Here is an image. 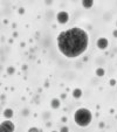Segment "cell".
<instances>
[{"label":"cell","instance_id":"obj_1","mask_svg":"<svg viewBox=\"0 0 117 132\" xmlns=\"http://www.w3.org/2000/svg\"><path fill=\"white\" fill-rule=\"evenodd\" d=\"M59 52L67 59H76L87 50L89 34L81 27H72L63 30L56 37Z\"/></svg>","mask_w":117,"mask_h":132},{"label":"cell","instance_id":"obj_2","mask_svg":"<svg viewBox=\"0 0 117 132\" xmlns=\"http://www.w3.org/2000/svg\"><path fill=\"white\" fill-rule=\"evenodd\" d=\"M74 122L77 126L87 127L92 122V113L87 108H80L74 113Z\"/></svg>","mask_w":117,"mask_h":132},{"label":"cell","instance_id":"obj_3","mask_svg":"<svg viewBox=\"0 0 117 132\" xmlns=\"http://www.w3.org/2000/svg\"><path fill=\"white\" fill-rule=\"evenodd\" d=\"M15 131V124L12 120L7 119L0 123V132H14Z\"/></svg>","mask_w":117,"mask_h":132},{"label":"cell","instance_id":"obj_4","mask_svg":"<svg viewBox=\"0 0 117 132\" xmlns=\"http://www.w3.org/2000/svg\"><path fill=\"white\" fill-rule=\"evenodd\" d=\"M56 19H57V22L59 23L65 25V23H67V21L69 20V14H68V12H66V11H61V12L57 13Z\"/></svg>","mask_w":117,"mask_h":132},{"label":"cell","instance_id":"obj_5","mask_svg":"<svg viewBox=\"0 0 117 132\" xmlns=\"http://www.w3.org/2000/svg\"><path fill=\"white\" fill-rule=\"evenodd\" d=\"M109 46V42H108V40L105 39V37H101V39H98L97 40V47L100 48V49H105V48Z\"/></svg>","mask_w":117,"mask_h":132},{"label":"cell","instance_id":"obj_6","mask_svg":"<svg viewBox=\"0 0 117 132\" xmlns=\"http://www.w3.org/2000/svg\"><path fill=\"white\" fill-rule=\"evenodd\" d=\"M73 95H74L75 98H80L81 96H82V91H81L80 89H75L74 92H73Z\"/></svg>","mask_w":117,"mask_h":132},{"label":"cell","instance_id":"obj_7","mask_svg":"<svg viewBox=\"0 0 117 132\" xmlns=\"http://www.w3.org/2000/svg\"><path fill=\"white\" fill-rule=\"evenodd\" d=\"M82 5H83V7L89 8V7H91V6L94 5V3H92V1H89V3H88V1H83Z\"/></svg>","mask_w":117,"mask_h":132},{"label":"cell","instance_id":"obj_8","mask_svg":"<svg viewBox=\"0 0 117 132\" xmlns=\"http://www.w3.org/2000/svg\"><path fill=\"white\" fill-rule=\"evenodd\" d=\"M12 110H11V109H7V110H5V112H4V115H5L6 116V117H8V118H10L11 117V116H12Z\"/></svg>","mask_w":117,"mask_h":132},{"label":"cell","instance_id":"obj_9","mask_svg":"<svg viewBox=\"0 0 117 132\" xmlns=\"http://www.w3.org/2000/svg\"><path fill=\"white\" fill-rule=\"evenodd\" d=\"M53 106H54V108H57V106H59V101H57V100H54V101H53Z\"/></svg>","mask_w":117,"mask_h":132},{"label":"cell","instance_id":"obj_10","mask_svg":"<svg viewBox=\"0 0 117 132\" xmlns=\"http://www.w3.org/2000/svg\"><path fill=\"white\" fill-rule=\"evenodd\" d=\"M28 132H39V130H37L36 127H30V129L28 130Z\"/></svg>","mask_w":117,"mask_h":132},{"label":"cell","instance_id":"obj_11","mask_svg":"<svg viewBox=\"0 0 117 132\" xmlns=\"http://www.w3.org/2000/svg\"><path fill=\"white\" fill-rule=\"evenodd\" d=\"M97 74H100V75H103V70H102V69L97 70Z\"/></svg>","mask_w":117,"mask_h":132},{"label":"cell","instance_id":"obj_12","mask_svg":"<svg viewBox=\"0 0 117 132\" xmlns=\"http://www.w3.org/2000/svg\"><path fill=\"white\" fill-rule=\"evenodd\" d=\"M67 131H68L67 127H63V129H62V132H67Z\"/></svg>","mask_w":117,"mask_h":132},{"label":"cell","instance_id":"obj_13","mask_svg":"<svg viewBox=\"0 0 117 132\" xmlns=\"http://www.w3.org/2000/svg\"><path fill=\"white\" fill-rule=\"evenodd\" d=\"M53 132H56V131H53Z\"/></svg>","mask_w":117,"mask_h":132}]
</instances>
